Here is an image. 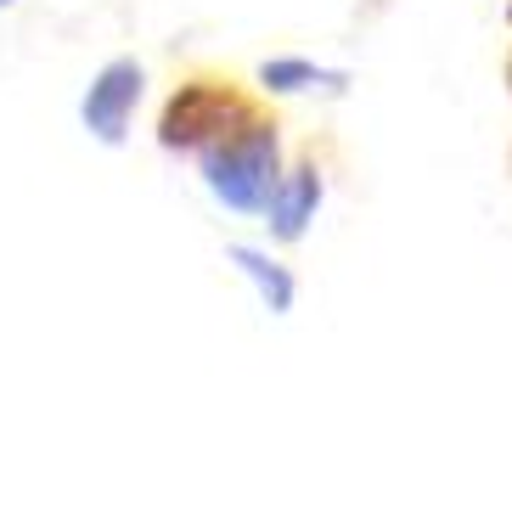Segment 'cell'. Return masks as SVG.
I'll return each mask as SVG.
<instances>
[{
  "label": "cell",
  "mask_w": 512,
  "mask_h": 512,
  "mask_svg": "<svg viewBox=\"0 0 512 512\" xmlns=\"http://www.w3.org/2000/svg\"><path fill=\"white\" fill-rule=\"evenodd\" d=\"M271 96L254 91V85H242L237 74H220V68H192V74L175 79V91L164 96L158 107V124H152V136L169 158H197V152H209L214 141H226L231 130L265 113Z\"/></svg>",
  "instance_id": "cell-1"
},
{
  "label": "cell",
  "mask_w": 512,
  "mask_h": 512,
  "mask_svg": "<svg viewBox=\"0 0 512 512\" xmlns=\"http://www.w3.org/2000/svg\"><path fill=\"white\" fill-rule=\"evenodd\" d=\"M287 152H282V113L265 107L254 119L231 130L226 141H214L209 152H197V175L209 186V197L231 214H265V197L282 181Z\"/></svg>",
  "instance_id": "cell-2"
},
{
  "label": "cell",
  "mask_w": 512,
  "mask_h": 512,
  "mask_svg": "<svg viewBox=\"0 0 512 512\" xmlns=\"http://www.w3.org/2000/svg\"><path fill=\"white\" fill-rule=\"evenodd\" d=\"M141 96H147V68H141L136 57H107L91 74L85 96H79V124H85L102 147H124Z\"/></svg>",
  "instance_id": "cell-3"
},
{
  "label": "cell",
  "mask_w": 512,
  "mask_h": 512,
  "mask_svg": "<svg viewBox=\"0 0 512 512\" xmlns=\"http://www.w3.org/2000/svg\"><path fill=\"white\" fill-rule=\"evenodd\" d=\"M321 203H327V158H321L316 141H310L299 158H287L282 181L265 197V231H271L276 248H293V242L310 237Z\"/></svg>",
  "instance_id": "cell-4"
},
{
  "label": "cell",
  "mask_w": 512,
  "mask_h": 512,
  "mask_svg": "<svg viewBox=\"0 0 512 512\" xmlns=\"http://www.w3.org/2000/svg\"><path fill=\"white\" fill-rule=\"evenodd\" d=\"M226 259L242 271V282L254 287V299L265 304L271 316H287V310L299 304V282H293V271H287V265L271 254V248H254V242H231Z\"/></svg>",
  "instance_id": "cell-5"
},
{
  "label": "cell",
  "mask_w": 512,
  "mask_h": 512,
  "mask_svg": "<svg viewBox=\"0 0 512 512\" xmlns=\"http://www.w3.org/2000/svg\"><path fill=\"white\" fill-rule=\"evenodd\" d=\"M344 85H349V74H344V68H321V62L293 57V51H282V57H265V62H259V91H265V96L344 91Z\"/></svg>",
  "instance_id": "cell-6"
},
{
  "label": "cell",
  "mask_w": 512,
  "mask_h": 512,
  "mask_svg": "<svg viewBox=\"0 0 512 512\" xmlns=\"http://www.w3.org/2000/svg\"><path fill=\"white\" fill-rule=\"evenodd\" d=\"M507 12V29H512V0L501 6ZM501 85H507V96H512V46H507V57H501Z\"/></svg>",
  "instance_id": "cell-7"
},
{
  "label": "cell",
  "mask_w": 512,
  "mask_h": 512,
  "mask_svg": "<svg viewBox=\"0 0 512 512\" xmlns=\"http://www.w3.org/2000/svg\"><path fill=\"white\" fill-rule=\"evenodd\" d=\"M6 6H12V0H0V12H6Z\"/></svg>",
  "instance_id": "cell-8"
}]
</instances>
